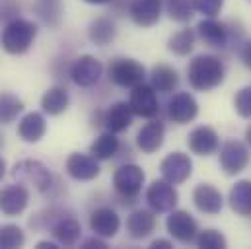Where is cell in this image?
I'll return each instance as SVG.
<instances>
[{
	"label": "cell",
	"mask_w": 251,
	"mask_h": 249,
	"mask_svg": "<svg viewBox=\"0 0 251 249\" xmlns=\"http://www.w3.org/2000/svg\"><path fill=\"white\" fill-rule=\"evenodd\" d=\"M226 78V68L220 57L202 53L193 57L187 66V82L197 92H210L218 88Z\"/></svg>",
	"instance_id": "6da1fadb"
},
{
	"label": "cell",
	"mask_w": 251,
	"mask_h": 249,
	"mask_svg": "<svg viewBox=\"0 0 251 249\" xmlns=\"http://www.w3.org/2000/svg\"><path fill=\"white\" fill-rule=\"evenodd\" d=\"M37 37V25L24 18H14L2 31V49L8 55H24Z\"/></svg>",
	"instance_id": "7a4b0ae2"
},
{
	"label": "cell",
	"mask_w": 251,
	"mask_h": 249,
	"mask_svg": "<svg viewBox=\"0 0 251 249\" xmlns=\"http://www.w3.org/2000/svg\"><path fill=\"white\" fill-rule=\"evenodd\" d=\"M218 162H220V170L234 177L238 174H242L244 170H248L251 162L250 144L242 142L238 138H228L220 144V154H218Z\"/></svg>",
	"instance_id": "3957f363"
},
{
	"label": "cell",
	"mask_w": 251,
	"mask_h": 249,
	"mask_svg": "<svg viewBox=\"0 0 251 249\" xmlns=\"http://www.w3.org/2000/svg\"><path fill=\"white\" fill-rule=\"evenodd\" d=\"M12 177L22 185H33L39 193H47L53 187L49 168L39 160H22L12 168Z\"/></svg>",
	"instance_id": "277c9868"
},
{
	"label": "cell",
	"mask_w": 251,
	"mask_h": 249,
	"mask_svg": "<svg viewBox=\"0 0 251 249\" xmlns=\"http://www.w3.org/2000/svg\"><path fill=\"white\" fill-rule=\"evenodd\" d=\"M107 76L109 80L119 86V88H134L138 84L144 82L146 78V68L134 59H113L109 62V68H107Z\"/></svg>",
	"instance_id": "5b68a950"
},
{
	"label": "cell",
	"mask_w": 251,
	"mask_h": 249,
	"mask_svg": "<svg viewBox=\"0 0 251 249\" xmlns=\"http://www.w3.org/2000/svg\"><path fill=\"white\" fill-rule=\"evenodd\" d=\"M150 210L154 212H170L177 206V200H179V193L176 191V185L166 181L164 177L162 179H154L148 189H146V195H144Z\"/></svg>",
	"instance_id": "8992f818"
},
{
	"label": "cell",
	"mask_w": 251,
	"mask_h": 249,
	"mask_svg": "<svg viewBox=\"0 0 251 249\" xmlns=\"http://www.w3.org/2000/svg\"><path fill=\"white\" fill-rule=\"evenodd\" d=\"M128 105L134 115L144 117V119H154L160 113V101H158V92L150 84H138L130 88L128 94Z\"/></svg>",
	"instance_id": "52a82bcc"
},
{
	"label": "cell",
	"mask_w": 251,
	"mask_h": 249,
	"mask_svg": "<svg viewBox=\"0 0 251 249\" xmlns=\"http://www.w3.org/2000/svg\"><path fill=\"white\" fill-rule=\"evenodd\" d=\"M144 181H146V175L142 168H138L136 164H125L117 168L113 174V187L125 199H136L138 193L142 191Z\"/></svg>",
	"instance_id": "ba28073f"
},
{
	"label": "cell",
	"mask_w": 251,
	"mask_h": 249,
	"mask_svg": "<svg viewBox=\"0 0 251 249\" xmlns=\"http://www.w3.org/2000/svg\"><path fill=\"white\" fill-rule=\"evenodd\" d=\"M166 228L174 240H177L179 244H185V246L195 242L199 236V224L187 210H176V208L170 210V214L166 218Z\"/></svg>",
	"instance_id": "9c48e42d"
},
{
	"label": "cell",
	"mask_w": 251,
	"mask_h": 249,
	"mask_svg": "<svg viewBox=\"0 0 251 249\" xmlns=\"http://www.w3.org/2000/svg\"><path fill=\"white\" fill-rule=\"evenodd\" d=\"M103 76V64L94 55H82L70 66V78L80 88H92Z\"/></svg>",
	"instance_id": "30bf717a"
},
{
	"label": "cell",
	"mask_w": 251,
	"mask_h": 249,
	"mask_svg": "<svg viewBox=\"0 0 251 249\" xmlns=\"http://www.w3.org/2000/svg\"><path fill=\"white\" fill-rule=\"evenodd\" d=\"M168 119L176 124H187L197 119L199 115V103L193 94L189 92H177L170 98L166 105Z\"/></svg>",
	"instance_id": "8fae6325"
},
{
	"label": "cell",
	"mask_w": 251,
	"mask_h": 249,
	"mask_svg": "<svg viewBox=\"0 0 251 249\" xmlns=\"http://www.w3.org/2000/svg\"><path fill=\"white\" fill-rule=\"evenodd\" d=\"M160 172L166 181H170L174 185H181L193 174V162L185 152H172L162 160Z\"/></svg>",
	"instance_id": "7c38bea8"
},
{
	"label": "cell",
	"mask_w": 251,
	"mask_h": 249,
	"mask_svg": "<svg viewBox=\"0 0 251 249\" xmlns=\"http://www.w3.org/2000/svg\"><path fill=\"white\" fill-rule=\"evenodd\" d=\"M100 160H96L92 154H82V152H72L66 162H64V170L66 174L76 179V181H92L100 175L101 168L98 164Z\"/></svg>",
	"instance_id": "4fadbf2b"
},
{
	"label": "cell",
	"mask_w": 251,
	"mask_h": 249,
	"mask_svg": "<svg viewBox=\"0 0 251 249\" xmlns=\"http://www.w3.org/2000/svg\"><path fill=\"white\" fill-rule=\"evenodd\" d=\"M187 146L197 156H212L220 150V136L212 126L201 124L187 134Z\"/></svg>",
	"instance_id": "5bb4252c"
},
{
	"label": "cell",
	"mask_w": 251,
	"mask_h": 249,
	"mask_svg": "<svg viewBox=\"0 0 251 249\" xmlns=\"http://www.w3.org/2000/svg\"><path fill=\"white\" fill-rule=\"evenodd\" d=\"M195 29L197 37L212 49H224L228 45V25L216 18H202Z\"/></svg>",
	"instance_id": "9a60e30c"
},
{
	"label": "cell",
	"mask_w": 251,
	"mask_h": 249,
	"mask_svg": "<svg viewBox=\"0 0 251 249\" xmlns=\"http://www.w3.org/2000/svg\"><path fill=\"white\" fill-rule=\"evenodd\" d=\"M119 228H121V218H119V214H117L113 208H109V206L96 208V210L90 214V230H92L96 236L103 238V240L115 238L117 232H119Z\"/></svg>",
	"instance_id": "2e32d148"
},
{
	"label": "cell",
	"mask_w": 251,
	"mask_h": 249,
	"mask_svg": "<svg viewBox=\"0 0 251 249\" xmlns=\"http://www.w3.org/2000/svg\"><path fill=\"white\" fill-rule=\"evenodd\" d=\"M193 204L199 212L202 214H220L224 206V197L222 193L210 183H199L193 189Z\"/></svg>",
	"instance_id": "e0dca14e"
},
{
	"label": "cell",
	"mask_w": 251,
	"mask_h": 249,
	"mask_svg": "<svg viewBox=\"0 0 251 249\" xmlns=\"http://www.w3.org/2000/svg\"><path fill=\"white\" fill-rule=\"evenodd\" d=\"M29 202V191L22 183L4 187L0 191V212L6 216H18L25 210Z\"/></svg>",
	"instance_id": "ac0fdd59"
},
{
	"label": "cell",
	"mask_w": 251,
	"mask_h": 249,
	"mask_svg": "<svg viewBox=\"0 0 251 249\" xmlns=\"http://www.w3.org/2000/svg\"><path fill=\"white\" fill-rule=\"evenodd\" d=\"M130 20L140 27H152L162 18V0H132L128 6Z\"/></svg>",
	"instance_id": "d6986e66"
},
{
	"label": "cell",
	"mask_w": 251,
	"mask_h": 249,
	"mask_svg": "<svg viewBox=\"0 0 251 249\" xmlns=\"http://www.w3.org/2000/svg\"><path fill=\"white\" fill-rule=\"evenodd\" d=\"M164 138H166V126H164V123L158 121V119H152L150 123H146L138 130L136 146L144 154H154V152H158L162 148Z\"/></svg>",
	"instance_id": "ffe728a7"
},
{
	"label": "cell",
	"mask_w": 251,
	"mask_h": 249,
	"mask_svg": "<svg viewBox=\"0 0 251 249\" xmlns=\"http://www.w3.org/2000/svg\"><path fill=\"white\" fill-rule=\"evenodd\" d=\"M156 216L154 210L136 208L126 216V234L132 240H144L156 230Z\"/></svg>",
	"instance_id": "44dd1931"
},
{
	"label": "cell",
	"mask_w": 251,
	"mask_h": 249,
	"mask_svg": "<svg viewBox=\"0 0 251 249\" xmlns=\"http://www.w3.org/2000/svg\"><path fill=\"white\" fill-rule=\"evenodd\" d=\"M132 117H134V113H132L128 101H115L103 113V126L107 130L119 134L132 124Z\"/></svg>",
	"instance_id": "7402d4cb"
},
{
	"label": "cell",
	"mask_w": 251,
	"mask_h": 249,
	"mask_svg": "<svg viewBox=\"0 0 251 249\" xmlns=\"http://www.w3.org/2000/svg\"><path fill=\"white\" fill-rule=\"evenodd\" d=\"M45 132H47V121H45L43 113H37V111L24 115L18 124V136L29 144L39 142L45 136Z\"/></svg>",
	"instance_id": "603a6c76"
},
{
	"label": "cell",
	"mask_w": 251,
	"mask_h": 249,
	"mask_svg": "<svg viewBox=\"0 0 251 249\" xmlns=\"http://www.w3.org/2000/svg\"><path fill=\"white\" fill-rule=\"evenodd\" d=\"M150 86L158 94H172L179 86V74L168 64H154L150 70Z\"/></svg>",
	"instance_id": "cb8c5ba5"
},
{
	"label": "cell",
	"mask_w": 251,
	"mask_h": 249,
	"mask_svg": "<svg viewBox=\"0 0 251 249\" xmlns=\"http://www.w3.org/2000/svg\"><path fill=\"white\" fill-rule=\"evenodd\" d=\"M51 232H53V238L64 246V248H72L80 242V236H82V226L76 218H59L53 226H51Z\"/></svg>",
	"instance_id": "d4e9b609"
},
{
	"label": "cell",
	"mask_w": 251,
	"mask_h": 249,
	"mask_svg": "<svg viewBox=\"0 0 251 249\" xmlns=\"http://www.w3.org/2000/svg\"><path fill=\"white\" fill-rule=\"evenodd\" d=\"M230 208L240 216H251V179H240L230 189Z\"/></svg>",
	"instance_id": "484cf974"
},
{
	"label": "cell",
	"mask_w": 251,
	"mask_h": 249,
	"mask_svg": "<svg viewBox=\"0 0 251 249\" xmlns=\"http://www.w3.org/2000/svg\"><path fill=\"white\" fill-rule=\"evenodd\" d=\"M68 105H70V96H68L66 88H63V86L49 88L43 94V98H41V109H43V113L53 115V117L64 113L68 109Z\"/></svg>",
	"instance_id": "4316f807"
},
{
	"label": "cell",
	"mask_w": 251,
	"mask_h": 249,
	"mask_svg": "<svg viewBox=\"0 0 251 249\" xmlns=\"http://www.w3.org/2000/svg\"><path fill=\"white\" fill-rule=\"evenodd\" d=\"M119 146H121V142H119L117 134L111 132V130H105V132H101V134L92 142L90 154H92L96 160H100V162H107V160L115 158V154L119 152Z\"/></svg>",
	"instance_id": "83f0119b"
},
{
	"label": "cell",
	"mask_w": 251,
	"mask_h": 249,
	"mask_svg": "<svg viewBox=\"0 0 251 249\" xmlns=\"http://www.w3.org/2000/svg\"><path fill=\"white\" fill-rule=\"evenodd\" d=\"M88 37L94 45L98 47H105L109 45L111 41H115L117 37V25L113 20L109 18H98L90 24V29H88Z\"/></svg>",
	"instance_id": "f1b7e54d"
},
{
	"label": "cell",
	"mask_w": 251,
	"mask_h": 249,
	"mask_svg": "<svg viewBox=\"0 0 251 249\" xmlns=\"http://www.w3.org/2000/svg\"><path fill=\"white\" fill-rule=\"evenodd\" d=\"M195 41H197V29L183 27L168 39V49H170V53H174L177 57H187L195 49Z\"/></svg>",
	"instance_id": "f546056e"
},
{
	"label": "cell",
	"mask_w": 251,
	"mask_h": 249,
	"mask_svg": "<svg viewBox=\"0 0 251 249\" xmlns=\"http://www.w3.org/2000/svg\"><path fill=\"white\" fill-rule=\"evenodd\" d=\"M22 113H24V101L10 92H2L0 94V124L14 123Z\"/></svg>",
	"instance_id": "4dcf8cb0"
},
{
	"label": "cell",
	"mask_w": 251,
	"mask_h": 249,
	"mask_svg": "<svg viewBox=\"0 0 251 249\" xmlns=\"http://www.w3.org/2000/svg\"><path fill=\"white\" fill-rule=\"evenodd\" d=\"M166 12L170 20L187 24L195 16V6H193V0H166Z\"/></svg>",
	"instance_id": "1f68e13d"
},
{
	"label": "cell",
	"mask_w": 251,
	"mask_h": 249,
	"mask_svg": "<svg viewBox=\"0 0 251 249\" xmlns=\"http://www.w3.org/2000/svg\"><path fill=\"white\" fill-rule=\"evenodd\" d=\"M25 244V234L16 224H6L0 228V248L2 249H16Z\"/></svg>",
	"instance_id": "d6a6232c"
},
{
	"label": "cell",
	"mask_w": 251,
	"mask_h": 249,
	"mask_svg": "<svg viewBox=\"0 0 251 249\" xmlns=\"http://www.w3.org/2000/svg\"><path fill=\"white\" fill-rule=\"evenodd\" d=\"M195 242H197V246L201 249H226L228 248V242H226L224 234L218 232V230H214V228L199 232V236H197Z\"/></svg>",
	"instance_id": "836d02e7"
},
{
	"label": "cell",
	"mask_w": 251,
	"mask_h": 249,
	"mask_svg": "<svg viewBox=\"0 0 251 249\" xmlns=\"http://www.w3.org/2000/svg\"><path fill=\"white\" fill-rule=\"evenodd\" d=\"M234 109L242 119H251V86L242 88L234 96Z\"/></svg>",
	"instance_id": "e575fe53"
},
{
	"label": "cell",
	"mask_w": 251,
	"mask_h": 249,
	"mask_svg": "<svg viewBox=\"0 0 251 249\" xmlns=\"http://www.w3.org/2000/svg\"><path fill=\"white\" fill-rule=\"evenodd\" d=\"M193 6L204 18H216L224 8V0H193Z\"/></svg>",
	"instance_id": "d590c367"
},
{
	"label": "cell",
	"mask_w": 251,
	"mask_h": 249,
	"mask_svg": "<svg viewBox=\"0 0 251 249\" xmlns=\"http://www.w3.org/2000/svg\"><path fill=\"white\" fill-rule=\"evenodd\" d=\"M240 59L244 62V66L251 70V39H246L242 43V47H240Z\"/></svg>",
	"instance_id": "8d00e7d4"
},
{
	"label": "cell",
	"mask_w": 251,
	"mask_h": 249,
	"mask_svg": "<svg viewBox=\"0 0 251 249\" xmlns=\"http://www.w3.org/2000/svg\"><path fill=\"white\" fill-rule=\"evenodd\" d=\"M80 248L84 249H92V248H98V249H107V244L103 242V238H100V236H92V238H88V240H84L82 244H80Z\"/></svg>",
	"instance_id": "74e56055"
},
{
	"label": "cell",
	"mask_w": 251,
	"mask_h": 249,
	"mask_svg": "<svg viewBox=\"0 0 251 249\" xmlns=\"http://www.w3.org/2000/svg\"><path fill=\"white\" fill-rule=\"evenodd\" d=\"M150 248L152 249H172L174 248V244H172L170 240H154V242L150 244Z\"/></svg>",
	"instance_id": "f35d334b"
},
{
	"label": "cell",
	"mask_w": 251,
	"mask_h": 249,
	"mask_svg": "<svg viewBox=\"0 0 251 249\" xmlns=\"http://www.w3.org/2000/svg\"><path fill=\"white\" fill-rule=\"evenodd\" d=\"M59 242L55 240V242H49V240H45V242H39L37 244V249H59Z\"/></svg>",
	"instance_id": "ab89813d"
},
{
	"label": "cell",
	"mask_w": 251,
	"mask_h": 249,
	"mask_svg": "<svg viewBox=\"0 0 251 249\" xmlns=\"http://www.w3.org/2000/svg\"><path fill=\"white\" fill-rule=\"evenodd\" d=\"M6 175V162L0 158V181H2V177Z\"/></svg>",
	"instance_id": "60d3db41"
},
{
	"label": "cell",
	"mask_w": 251,
	"mask_h": 249,
	"mask_svg": "<svg viewBox=\"0 0 251 249\" xmlns=\"http://www.w3.org/2000/svg\"><path fill=\"white\" fill-rule=\"evenodd\" d=\"M84 2H88V4H109V2H113V0H84Z\"/></svg>",
	"instance_id": "b9f144b4"
},
{
	"label": "cell",
	"mask_w": 251,
	"mask_h": 249,
	"mask_svg": "<svg viewBox=\"0 0 251 249\" xmlns=\"http://www.w3.org/2000/svg\"><path fill=\"white\" fill-rule=\"evenodd\" d=\"M246 142H248V144L251 146V124L248 126V128H246Z\"/></svg>",
	"instance_id": "7bdbcfd3"
},
{
	"label": "cell",
	"mask_w": 251,
	"mask_h": 249,
	"mask_svg": "<svg viewBox=\"0 0 251 249\" xmlns=\"http://www.w3.org/2000/svg\"><path fill=\"white\" fill-rule=\"evenodd\" d=\"M0 144H2V136H0Z\"/></svg>",
	"instance_id": "ee69618b"
}]
</instances>
